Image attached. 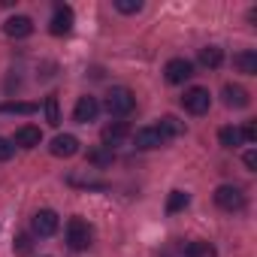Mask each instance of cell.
I'll return each instance as SVG.
<instances>
[{"label": "cell", "mask_w": 257, "mask_h": 257, "mask_svg": "<svg viewBox=\"0 0 257 257\" xmlns=\"http://www.w3.org/2000/svg\"><path fill=\"white\" fill-rule=\"evenodd\" d=\"M70 185H82V188H106V182H100V179H79V176H70Z\"/></svg>", "instance_id": "obj_26"}, {"label": "cell", "mask_w": 257, "mask_h": 257, "mask_svg": "<svg viewBox=\"0 0 257 257\" xmlns=\"http://www.w3.org/2000/svg\"><path fill=\"white\" fill-rule=\"evenodd\" d=\"M16 155V146H13V140H4L0 137V161H10Z\"/></svg>", "instance_id": "obj_27"}, {"label": "cell", "mask_w": 257, "mask_h": 257, "mask_svg": "<svg viewBox=\"0 0 257 257\" xmlns=\"http://www.w3.org/2000/svg\"><path fill=\"white\" fill-rule=\"evenodd\" d=\"M158 131L164 134V140H170V137H182V134H185V121H179L176 115H164L161 124H158Z\"/></svg>", "instance_id": "obj_17"}, {"label": "cell", "mask_w": 257, "mask_h": 257, "mask_svg": "<svg viewBox=\"0 0 257 257\" xmlns=\"http://www.w3.org/2000/svg\"><path fill=\"white\" fill-rule=\"evenodd\" d=\"M127 137H131V127H127V121H112V124H106V127H103V134H100V140H103V146H106V149H112V146L124 143Z\"/></svg>", "instance_id": "obj_9"}, {"label": "cell", "mask_w": 257, "mask_h": 257, "mask_svg": "<svg viewBox=\"0 0 257 257\" xmlns=\"http://www.w3.org/2000/svg\"><path fill=\"white\" fill-rule=\"evenodd\" d=\"M13 251L22 254V257L31 254V251H34V239H31V233H19V236L13 239Z\"/></svg>", "instance_id": "obj_24"}, {"label": "cell", "mask_w": 257, "mask_h": 257, "mask_svg": "<svg viewBox=\"0 0 257 257\" xmlns=\"http://www.w3.org/2000/svg\"><path fill=\"white\" fill-rule=\"evenodd\" d=\"M182 106L191 112V115H206L209 112V106H212V94H209V88H188L185 91V97H182Z\"/></svg>", "instance_id": "obj_4"}, {"label": "cell", "mask_w": 257, "mask_h": 257, "mask_svg": "<svg viewBox=\"0 0 257 257\" xmlns=\"http://www.w3.org/2000/svg\"><path fill=\"white\" fill-rule=\"evenodd\" d=\"M115 10L124 13V16H134V13L143 10V4H140V0H115Z\"/></svg>", "instance_id": "obj_25"}, {"label": "cell", "mask_w": 257, "mask_h": 257, "mask_svg": "<svg viewBox=\"0 0 257 257\" xmlns=\"http://www.w3.org/2000/svg\"><path fill=\"white\" fill-rule=\"evenodd\" d=\"M73 22H76L73 10H70L67 4H58V7H55V16H52V25H49V31H52L55 37H67V34L73 31Z\"/></svg>", "instance_id": "obj_7"}, {"label": "cell", "mask_w": 257, "mask_h": 257, "mask_svg": "<svg viewBox=\"0 0 257 257\" xmlns=\"http://www.w3.org/2000/svg\"><path fill=\"white\" fill-rule=\"evenodd\" d=\"M40 143H43V131H40V127H34V124L19 127L16 140H13V146H19V149H37Z\"/></svg>", "instance_id": "obj_11"}, {"label": "cell", "mask_w": 257, "mask_h": 257, "mask_svg": "<svg viewBox=\"0 0 257 257\" xmlns=\"http://www.w3.org/2000/svg\"><path fill=\"white\" fill-rule=\"evenodd\" d=\"M31 227H34L37 236H55L58 227H61V218H58V212H52V209H40V212L34 215Z\"/></svg>", "instance_id": "obj_6"}, {"label": "cell", "mask_w": 257, "mask_h": 257, "mask_svg": "<svg viewBox=\"0 0 257 257\" xmlns=\"http://www.w3.org/2000/svg\"><path fill=\"white\" fill-rule=\"evenodd\" d=\"M242 161H245V167H248V170H257V152H254V149H251V152H245V158H242Z\"/></svg>", "instance_id": "obj_29"}, {"label": "cell", "mask_w": 257, "mask_h": 257, "mask_svg": "<svg viewBox=\"0 0 257 257\" xmlns=\"http://www.w3.org/2000/svg\"><path fill=\"white\" fill-rule=\"evenodd\" d=\"M185 257H218V251H215V245L206 242V239H191V242L185 245Z\"/></svg>", "instance_id": "obj_16"}, {"label": "cell", "mask_w": 257, "mask_h": 257, "mask_svg": "<svg viewBox=\"0 0 257 257\" xmlns=\"http://www.w3.org/2000/svg\"><path fill=\"white\" fill-rule=\"evenodd\" d=\"M188 203H191V194H185V191H173L170 200H167V212H182V209H188Z\"/></svg>", "instance_id": "obj_21"}, {"label": "cell", "mask_w": 257, "mask_h": 257, "mask_svg": "<svg viewBox=\"0 0 257 257\" xmlns=\"http://www.w3.org/2000/svg\"><path fill=\"white\" fill-rule=\"evenodd\" d=\"M167 140H164V134L158 131V127H140V131L134 134V146L140 149V152H152V149H161Z\"/></svg>", "instance_id": "obj_8"}, {"label": "cell", "mask_w": 257, "mask_h": 257, "mask_svg": "<svg viewBox=\"0 0 257 257\" xmlns=\"http://www.w3.org/2000/svg\"><path fill=\"white\" fill-rule=\"evenodd\" d=\"M164 76H167L170 85H182V82H188V79L194 76V64L185 61V58H173V61H167Z\"/></svg>", "instance_id": "obj_5"}, {"label": "cell", "mask_w": 257, "mask_h": 257, "mask_svg": "<svg viewBox=\"0 0 257 257\" xmlns=\"http://www.w3.org/2000/svg\"><path fill=\"white\" fill-rule=\"evenodd\" d=\"M49 152H52L55 158H73V155L79 152V140H76V137H70V134H61V137H55V140H52Z\"/></svg>", "instance_id": "obj_13"}, {"label": "cell", "mask_w": 257, "mask_h": 257, "mask_svg": "<svg viewBox=\"0 0 257 257\" xmlns=\"http://www.w3.org/2000/svg\"><path fill=\"white\" fill-rule=\"evenodd\" d=\"M200 64L209 67V70H218L224 64V52L218 46H206V49H200Z\"/></svg>", "instance_id": "obj_19"}, {"label": "cell", "mask_w": 257, "mask_h": 257, "mask_svg": "<svg viewBox=\"0 0 257 257\" xmlns=\"http://www.w3.org/2000/svg\"><path fill=\"white\" fill-rule=\"evenodd\" d=\"M106 112L109 115H115V118H124V115H131L134 112V106H137V97H134V91L131 88H112L109 94H106Z\"/></svg>", "instance_id": "obj_1"}, {"label": "cell", "mask_w": 257, "mask_h": 257, "mask_svg": "<svg viewBox=\"0 0 257 257\" xmlns=\"http://www.w3.org/2000/svg\"><path fill=\"white\" fill-rule=\"evenodd\" d=\"M224 103L233 106V109H245L251 103V97H248V91L242 85H224Z\"/></svg>", "instance_id": "obj_14"}, {"label": "cell", "mask_w": 257, "mask_h": 257, "mask_svg": "<svg viewBox=\"0 0 257 257\" xmlns=\"http://www.w3.org/2000/svg\"><path fill=\"white\" fill-rule=\"evenodd\" d=\"M4 34H7V37H13V40H25V37H31V34H34V22H31L28 16H13V19H7Z\"/></svg>", "instance_id": "obj_10"}, {"label": "cell", "mask_w": 257, "mask_h": 257, "mask_svg": "<svg viewBox=\"0 0 257 257\" xmlns=\"http://www.w3.org/2000/svg\"><path fill=\"white\" fill-rule=\"evenodd\" d=\"M97 112H100L97 97H79V100H76V109H73V118H76L79 124H88V121L97 118Z\"/></svg>", "instance_id": "obj_12"}, {"label": "cell", "mask_w": 257, "mask_h": 257, "mask_svg": "<svg viewBox=\"0 0 257 257\" xmlns=\"http://www.w3.org/2000/svg\"><path fill=\"white\" fill-rule=\"evenodd\" d=\"M233 67H236L239 73H245V76H257V52L245 49V52L233 55Z\"/></svg>", "instance_id": "obj_15"}, {"label": "cell", "mask_w": 257, "mask_h": 257, "mask_svg": "<svg viewBox=\"0 0 257 257\" xmlns=\"http://www.w3.org/2000/svg\"><path fill=\"white\" fill-rule=\"evenodd\" d=\"M46 121H49L52 127L61 124V109H58V97H55V94L46 97Z\"/></svg>", "instance_id": "obj_22"}, {"label": "cell", "mask_w": 257, "mask_h": 257, "mask_svg": "<svg viewBox=\"0 0 257 257\" xmlns=\"http://www.w3.org/2000/svg\"><path fill=\"white\" fill-rule=\"evenodd\" d=\"M215 206L224 212H242L245 209V194L233 185H221L215 188Z\"/></svg>", "instance_id": "obj_3"}, {"label": "cell", "mask_w": 257, "mask_h": 257, "mask_svg": "<svg viewBox=\"0 0 257 257\" xmlns=\"http://www.w3.org/2000/svg\"><path fill=\"white\" fill-rule=\"evenodd\" d=\"M218 143H221L224 149H239V146H242L239 127H221V131H218Z\"/></svg>", "instance_id": "obj_20"}, {"label": "cell", "mask_w": 257, "mask_h": 257, "mask_svg": "<svg viewBox=\"0 0 257 257\" xmlns=\"http://www.w3.org/2000/svg\"><path fill=\"white\" fill-rule=\"evenodd\" d=\"M239 137H242L245 143H254V140H257V127H254L251 121H248V124H242V127H239Z\"/></svg>", "instance_id": "obj_28"}, {"label": "cell", "mask_w": 257, "mask_h": 257, "mask_svg": "<svg viewBox=\"0 0 257 257\" xmlns=\"http://www.w3.org/2000/svg\"><path fill=\"white\" fill-rule=\"evenodd\" d=\"M91 239H94V230L85 218H70L67 221V245L73 251H85L91 245Z\"/></svg>", "instance_id": "obj_2"}, {"label": "cell", "mask_w": 257, "mask_h": 257, "mask_svg": "<svg viewBox=\"0 0 257 257\" xmlns=\"http://www.w3.org/2000/svg\"><path fill=\"white\" fill-rule=\"evenodd\" d=\"M40 106L37 103H25V100H7V103H0V112L4 115H34Z\"/></svg>", "instance_id": "obj_18"}, {"label": "cell", "mask_w": 257, "mask_h": 257, "mask_svg": "<svg viewBox=\"0 0 257 257\" xmlns=\"http://www.w3.org/2000/svg\"><path fill=\"white\" fill-rule=\"evenodd\" d=\"M88 161H91L94 167H109V164L115 161V155H112V149H106V146H103V149H94V152L88 155Z\"/></svg>", "instance_id": "obj_23"}]
</instances>
